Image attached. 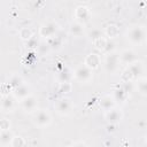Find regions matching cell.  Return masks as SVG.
<instances>
[{"mask_svg":"<svg viewBox=\"0 0 147 147\" xmlns=\"http://www.w3.org/2000/svg\"><path fill=\"white\" fill-rule=\"evenodd\" d=\"M20 37H21V39L22 40H29L31 37H32V31H31V29L30 28H23V29H21V31H20Z\"/></svg>","mask_w":147,"mask_h":147,"instance_id":"obj_22","label":"cell"},{"mask_svg":"<svg viewBox=\"0 0 147 147\" xmlns=\"http://www.w3.org/2000/svg\"><path fill=\"white\" fill-rule=\"evenodd\" d=\"M51 121H52L51 115L47 111H45V110H39L34 115V124L40 126V127L47 126L51 123Z\"/></svg>","mask_w":147,"mask_h":147,"instance_id":"obj_7","label":"cell"},{"mask_svg":"<svg viewBox=\"0 0 147 147\" xmlns=\"http://www.w3.org/2000/svg\"><path fill=\"white\" fill-rule=\"evenodd\" d=\"M21 106L23 108L24 111H33L37 108V99L36 96L29 94L28 96H25L24 99L21 100Z\"/></svg>","mask_w":147,"mask_h":147,"instance_id":"obj_8","label":"cell"},{"mask_svg":"<svg viewBox=\"0 0 147 147\" xmlns=\"http://www.w3.org/2000/svg\"><path fill=\"white\" fill-rule=\"evenodd\" d=\"M29 94H30V87H29L25 83L21 84L20 86H17L16 88L13 90V96H14L15 99H18V100L24 99V98L28 96Z\"/></svg>","mask_w":147,"mask_h":147,"instance_id":"obj_9","label":"cell"},{"mask_svg":"<svg viewBox=\"0 0 147 147\" xmlns=\"http://www.w3.org/2000/svg\"><path fill=\"white\" fill-rule=\"evenodd\" d=\"M9 129H10V122L6 118L0 119V130L3 131V130H9Z\"/></svg>","mask_w":147,"mask_h":147,"instance_id":"obj_27","label":"cell"},{"mask_svg":"<svg viewBox=\"0 0 147 147\" xmlns=\"http://www.w3.org/2000/svg\"><path fill=\"white\" fill-rule=\"evenodd\" d=\"M75 16H76V18L78 20V22H85V21H87L88 20V17H90V11H88V9H87V7H85V6H79V7H77V9H76V11H75Z\"/></svg>","mask_w":147,"mask_h":147,"instance_id":"obj_13","label":"cell"},{"mask_svg":"<svg viewBox=\"0 0 147 147\" xmlns=\"http://www.w3.org/2000/svg\"><path fill=\"white\" fill-rule=\"evenodd\" d=\"M93 44H94V46H95L98 49H103L105 46H106V44H107V40H106L103 37H100V38L93 40Z\"/></svg>","mask_w":147,"mask_h":147,"instance_id":"obj_23","label":"cell"},{"mask_svg":"<svg viewBox=\"0 0 147 147\" xmlns=\"http://www.w3.org/2000/svg\"><path fill=\"white\" fill-rule=\"evenodd\" d=\"M141 1H145V0H141Z\"/></svg>","mask_w":147,"mask_h":147,"instance_id":"obj_29","label":"cell"},{"mask_svg":"<svg viewBox=\"0 0 147 147\" xmlns=\"http://www.w3.org/2000/svg\"><path fill=\"white\" fill-rule=\"evenodd\" d=\"M105 33H106V36L109 37V38H115V37L118 34V28H117L116 25H114V24H110V25H108V26L106 28Z\"/></svg>","mask_w":147,"mask_h":147,"instance_id":"obj_18","label":"cell"},{"mask_svg":"<svg viewBox=\"0 0 147 147\" xmlns=\"http://www.w3.org/2000/svg\"><path fill=\"white\" fill-rule=\"evenodd\" d=\"M56 31H57V24L55 22H47V23L41 25V28L39 30V33H40L41 37L51 38L56 33Z\"/></svg>","mask_w":147,"mask_h":147,"instance_id":"obj_5","label":"cell"},{"mask_svg":"<svg viewBox=\"0 0 147 147\" xmlns=\"http://www.w3.org/2000/svg\"><path fill=\"white\" fill-rule=\"evenodd\" d=\"M105 118L107 119V122L109 124H117L123 118V113L121 111V109H117V108L113 107V108L106 110Z\"/></svg>","mask_w":147,"mask_h":147,"instance_id":"obj_2","label":"cell"},{"mask_svg":"<svg viewBox=\"0 0 147 147\" xmlns=\"http://www.w3.org/2000/svg\"><path fill=\"white\" fill-rule=\"evenodd\" d=\"M55 108H56V111H57L60 115H68V114L71 111L72 102L70 101V99L63 98V99H60V100L56 102Z\"/></svg>","mask_w":147,"mask_h":147,"instance_id":"obj_6","label":"cell"},{"mask_svg":"<svg viewBox=\"0 0 147 147\" xmlns=\"http://www.w3.org/2000/svg\"><path fill=\"white\" fill-rule=\"evenodd\" d=\"M146 37V30L144 26H133L127 31V39L132 44H141L145 40Z\"/></svg>","mask_w":147,"mask_h":147,"instance_id":"obj_1","label":"cell"},{"mask_svg":"<svg viewBox=\"0 0 147 147\" xmlns=\"http://www.w3.org/2000/svg\"><path fill=\"white\" fill-rule=\"evenodd\" d=\"M100 106L105 109V110H108L113 107H115V100L111 95H105L101 100H100Z\"/></svg>","mask_w":147,"mask_h":147,"instance_id":"obj_16","label":"cell"},{"mask_svg":"<svg viewBox=\"0 0 147 147\" xmlns=\"http://www.w3.org/2000/svg\"><path fill=\"white\" fill-rule=\"evenodd\" d=\"M126 96H127V93H126V91H124V90H116L115 92H114V95H113V98H114V100L115 101H125V99H126Z\"/></svg>","mask_w":147,"mask_h":147,"instance_id":"obj_20","label":"cell"},{"mask_svg":"<svg viewBox=\"0 0 147 147\" xmlns=\"http://www.w3.org/2000/svg\"><path fill=\"white\" fill-rule=\"evenodd\" d=\"M72 88V85L70 82H61L59 85V92L60 93H69Z\"/></svg>","mask_w":147,"mask_h":147,"instance_id":"obj_21","label":"cell"},{"mask_svg":"<svg viewBox=\"0 0 147 147\" xmlns=\"http://www.w3.org/2000/svg\"><path fill=\"white\" fill-rule=\"evenodd\" d=\"M138 90H139V92H140L142 95L146 94L147 84H146V79H145V78H141V79L138 80Z\"/></svg>","mask_w":147,"mask_h":147,"instance_id":"obj_24","label":"cell"},{"mask_svg":"<svg viewBox=\"0 0 147 147\" xmlns=\"http://www.w3.org/2000/svg\"><path fill=\"white\" fill-rule=\"evenodd\" d=\"M60 78H61V82H70V75H69V72L67 70L61 74Z\"/></svg>","mask_w":147,"mask_h":147,"instance_id":"obj_28","label":"cell"},{"mask_svg":"<svg viewBox=\"0 0 147 147\" xmlns=\"http://www.w3.org/2000/svg\"><path fill=\"white\" fill-rule=\"evenodd\" d=\"M24 82H23V79L20 77V76H17V75H14V76H11L10 77V79H9V86H10V88L11 90H14V88H16L17 86H20L21 84H23Z\"/></svg>","mask_w":147,"mask_h":147,"instance_id":"obj_19","label":"cell"},{"mask_svg":"<svg viewBox=\"0 0 147 147\" xmlns=\"http://www.w3.org/2000/svg\"><path fill=\"white\" fill-rule=\"evenodd\" d=\"M100 37H102V34H101V31L99 29H93L90 32V38H91L92 41L95 40V39H98V38H100Z\"/></svg>","mask_w":147,"mask_h":147,"instance_id":"obj_26","label":"cell"},{"mask_svg":"<svg viewBox=\"0 0 147 147\" xmlns=\"http://www.w3.org/2000/svg\"><path fill=\"white\" fill-rule=\"evenodd\" d=\"M74 74H75V78L82 83H87L92 78V69H90L85 64L79 67Z\"/></svg>","mask_w":147,"mask_h":147,"instance_id":"obj_4","label":"cell"},{"mask_svg":"<svg viewBox=\"0 0 147 147\" xmlns=\"http://www.w3.org/2000/svg\"><path fill=\"white\" fill-rule=\"evenodd\" d=\"M70 33L76 36V37H80L84 33V25L80 22H75L70 25Z\"/></svg>","mask_w":147,"mask_h":147,"instance_id":"obj_17","label":"cell"},{"mask_svg":"<svg viewBox=\"0 0 147 147\" xmlns=\"http://www.w3.org/2000/svg\"><path fill=\"white\" fill-rule=\"evenodd\" d=\"M24 145H25V141L23 140V138H21V137H13L10 146L17 147V146H24Z\"/></svg>","mask_w":147,"mask_h":147,"instance_id":"obj_25","label":"cell"},{"mask_svg":"<svg viewBox=\"0 0 147 147\" xmlns=\"http://www.w3.org/2000/svg\"><path fill=\"white\" fill-rule=\"evenodd\" d=\"M118 64H119V57H118V55H115L113 53H108V56L105 60V69L108 72L113 74V72H115L117 70Z\"/></svg>","mask_w":147,"mask_h":147,"instance_id":"obj_3","label":"cell"},{"mask_svg":"<svg viewBox=\"0 0 147 147\" xmlns=\"http://www.w3.org/2000/svg\"><path fill=\"white\" fill-rule=\"evenodd\" d=\"M118 57H119V62L125 63V64H130V63H132L133 61L137 60L136 53L132 49H125V51H123Z\"/></svg>","mask_w":147,"mask_h":147,"instance_id":"obj_10","label":"cell"},{"mask_svg":"<svg viewBox=\"0 0 147 147\" xmlns=\"http://www.w3.org/2000/svg\"><path fill=\"white\" fill-rule=\"evenodd\" d=\"M0 133H1V130H0Z\"/></svg>","mask_w":147,"mask_h":147,"instance_id":"obj_30","label":"cell"},{"mask_svg":"<svg viewBox=\"0 0 147 147\" xmlns=\"http://www.w3.org/2000/svg\"><path fill=\"white\" fill-rule=\"evenodd\" d=\"M13 133L9 131V130H3L1 131L0 133V145L2 146H7L9 145L10 146V142H11V139H13Z\"/></svg>","mask_w":147,"mask_h":147,"instance_id":"obj_15","label":"cell"},{"mask_svg":"<svg viewBox=\"0 0 147 147\" xmlns=\"http://www.w3.org/2000/svg\"><path fill=\"white\" fill-rule=\"evenodd\" d=\"M127 70H129V72L131 74V76L132 77H138L140 74H142V71H144V67H142V62H140V61H133L132 63H130L129 64V67H127Z\"/></svg>","mask_w":147,"mask_h":147,"instance_id":"obj_11","label":"cell"},{"mask_svg":"<svg viewBox=\"0 0 147 147\" xmlns=\"http://www.w3.org/2000/svg\"><path fill=\"white\" fill-rule=\"evenodd\" d=\"M1 108L5 111H11L15 108V98L10 95H6L1 101Z\"/></svg>","mask_w":147,"mask_h":147,"instance_id":"obj_14","label":"cell"},{"mask_svg":"<svg viewBox=\"0 0 147 147\" xmlns=\"http://www.w3.org/2000/svg\"><path fill=\"white\" fill-rule=\"evenodd\" d=\"M100 64V56L98 54H94V53H91L86 56L85 59V65L88 67L90 69H95L98 68Z\"/></svg>","mask_w":147,"mask_h":147,"instance_id":"obj_12","label":"cell"}]
</instances>
